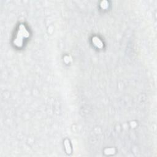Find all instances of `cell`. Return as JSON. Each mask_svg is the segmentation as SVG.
<instances>
[{"mask_svg":"<svg viewBox=\"0 0 157 157\" xmlns=\"http://www.w3.org/2000/svg\"><path fill=\"white\" fill-rule=\"evenodd\" d=\"M30 36V33L27 31L25 26L23 24H21L19 26V31L17 34L16 38L14 41L15 45L17 47H22L23 45V38H28Z\"/></svg>","mask_w":157,"mask_h":157,"instance_id":"6da1fadb","label":"cell"},{"mask_svg":"<svg viewBox=\"0 0 157 157\" xmlns=\"http://www.w3.org/2000/svg\"><path fill=\"white\" fill-rule=\"evenodd\" d=\"M93 43L94 45L96 47H98V48H102L103 46V43H102V42L101 41L100 39L98 38H97V37H94V38H93Z\"/></svg>","mask_w":157,"mask_h":157,"instance_id":"7a4b0ae2","label":"cell"},{"mask_svg":"<svg viewBox=\"0 0 157 157\" xmlns=\"http://www.w3.org/2000/svg\"><path fill=\"white\" fill-rule=\"evenodd\" d=\"M65 149H66V152L67 154H70L71 153V145H70L69 144V141L67 139H66L65 141Z\"/></svg>","mask_w":157,"mask_h":157,"instance_id":"3957f363","label":"cell"}]
</instances>
